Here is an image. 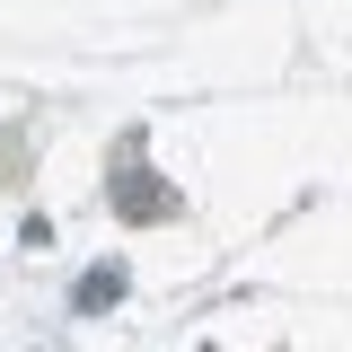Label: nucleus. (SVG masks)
I'll list each match as a JSON object with an SVG mask.
<instances>
[{
	"label": "nucleus",
	"mask_w": 352,
	"mask_h": 352,
	"mask_svg": "<svg viewBox=\"0 0 352 352\" xmlns=\"http://www.w3.org/2000/svg\"><path fill=\"white\" fill-rule=\"evenodd\" d=\"M115 291H124V273L106 264V273H88V282H80V308H106V300H115Z\"/></svg>",
	"instance_id": "1"
}]
</instances>
